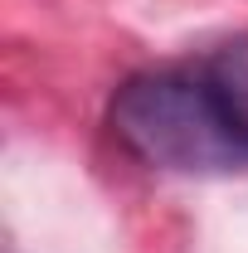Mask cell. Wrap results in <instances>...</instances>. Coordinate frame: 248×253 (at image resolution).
Masks as SVG:
<instances>
[{
	"instance_id": "cell-1",
	"label": "cell",
	"mask_w": 248,
	"mask_h": 253,
	"mask_svg": "<svg viewBox=\"0 0 248 253\" xmlns=\"http://www.w3.org/2000/svg\"><path fill=\"white\" fill-rule=\"evenodd\" d=\"M112 131L136 161L180 175L244 170L248 156L224 126L195 63L151 68L126 78L112 97Z\"/></svg>"
},
{
	"instance_id": "cell-2",
	"label": "cell",
	"mask_w": 248,
	"mask_h": 253,
	"mask_svg": "<svg viewBox=\"0 0 248 253\" xmlns=\"http://www.w3.org/2000/svg\"><path fill=\"white\" fill-rule=\"evenodd\" d=\"M195 68H200L205 88L214 97L224 126L234 131V141L244 146V156H248V34L214 44L205 59H195Z\"/></svg>"
}]
</instances>
